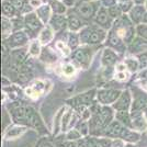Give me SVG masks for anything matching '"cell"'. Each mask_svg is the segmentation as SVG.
I'll return each instance as SVG.
<instances>
[{
    "label": "cell",
    "mask_w": 147,
    "mask_h": 147,
    "mask_svg": "<svg viewBox=\"0 0 147 147\" xmlns=\"http://www.w3.org/2000/svg\"><path fill=\"white\" fill-rule=\"evenodd\" d=\"M26 41H28V36L25 35V33H23V32H17L16 34H13L12 36L10 37L9 45L11 47H17V46L25 44Z\"/></svg>",
    "instance_id": "7"
},
{
    "label": "cell",
    "mask_w": 147,
    "mask_h": 147,
    "mask_svg": "<svg viewBox=\"0 0 147 147\" xmlns=\"http://www.w3.org/2000/svg\"><path fill=\"white\" fill-rule=\"evenodd\" d=\"M125 64L131 71H135L137 68H138V61L133 59V58H129L125 61Z\"/></svg>",
    "instance_id": "28"
},
{
    "label": "cell",
    "mask_w": 147,
    "mask_h": 147,
    "mask_svg": "<svg viewBox=\"0 0 147 147\" xmlns=\"http://www.w3.org/2000/svg\"><path fill=\"white\" fill-rule=\"evenodd\" d=\"M71 115H73L71 111H67V112L64 114V117L61 119V129H63V131L67 129L68 124H69L70 120H71Z\"/></svg>",
    "instance_id": "27"
},
{
    "label": "cell",
    "mask_w": 147,
    "mask_h": 147,
    "mask_svg": "<svg viewBox=\"0 0 147 147\" xmlns=\"http://www.w3.org/2000/svg\"><path fill=\"white\" fill-rule=\"evenodd\" d=\"M77 44H78V40H77V36H76L75 34H73L71 36L69 37V45H70L71 47H75Z\"/></svg>",
    "instance_id": "41"
},
{
    "label": "cell",
    "mask_w": 147,
    "mask_h": 147,
    "mask_svg": "<svg viewBox=\"0 0 147 147\" xmlns=\"http://www.w3.org/2000/svg\"><path fill=\"white\" fill-rule=\"evenodd\" d=\"M144 8L141 6H137V7H134L133 8V10L131 11V18L132 20L136 22V23H138V22H141L142 20L144 19Z\"/></svg>",
    "instance_id": "14"
},
{
    "label": "cell",
    "mask_w": 147,
    "mask_h": 147,
    "mask_svg": "<svg viewBox=\"0 0 147 147\" xmlns=\"http://www.w3.org/2000/svg\"><path fill=\"white\" fill-rule=\"evenodd\" d=\"M75 1H76V0H64V2H65V3H66L67 6H69V7L73 6L74 3H75Z\"/></svg>",
    "instance_id": "49"
},
{
    "label": "cell",
    "mask_w": 147,
    "mask_h": 147,
    "mask_svg": "<svg viewBox=\"0 0 147 147\" xmlns=\"http://www.w3.org/2000/svg\"><path fill=\"white\" fill-rule=\"evenodd\" d=\"M63 71H64V74L66 75V76H71V75H74L75 74V67H74L73 65H66L65 67H64V69H63Z\"/></svg>",
    "instance_id": "36"
},
{
    "label": "cell",
    "mask_w": 147,
    "mask_h": 147,
    "mask_svg": "<svg viewBox=\"0 0 147 147\" xmlns=\"http://www.w3.org/2000/svg\"><path fill=\"white\" fill-rule=\"evenodd\" d=\"M125 147H135V146H133V145H129H129H126Z\"/></svg>",
    "instance_id": "55"
},
{
    "label": "cell",
    "mask_w": 147,
    "mask_h": 147,
    "mask_svg": "<svg viewBox=\"0 0 147 147\" xmlns=\"http://www.w3.org/2000/svg\"><path fill=\"white\" fill-rule=\"evenodd\" d=\"M109 43H110L111 46H113V47H115V49H122L123 47V44H122L121 38H120V36H119L117 34H115L114 32H111L110 33Z\"/></svg>",
    "instance_id": "21"
},
{
    "label": "cell",
    "mask_w": 147,
    "mask_h": 147,
    "mask_svg": "<svg viewBox=\"0 0 147 147\" xmlns=\"http://www.w3.org/2000/svg\"><path fill=\"white\" fill-rule=\"evenodd\" d=\"M2 24H3V34L7 35V32H8V29H11V25L9 24V22L7 21L6 19L2 20Z\"/></svg>",
    "instance_id": "43"
},
{
    "label": "cell",
    "mask_w": 147,
    "mask_h": 147,
    "mask_svg": "<svg viewBox=\"0 0 147 147\" xmlns=\"http://www.w3.org/2000/svg\"><path fill=\"white\" fill-rule=\"evenodd\" d=\"M51 24L53 26V29L55 30H61L63 28H65L66 25V20L64 19V17L61 16H54L52 21H51Z\"/></svg>",
    "instance_id": "18"
},
{
    "label": "cell",
    "mask_w": 147,
    "mask_h": 147,
    "mask_svg": "<svg viewBox=\"0 0 147 147\" xmlns=\"http://www.w3.org/2000/svg\"><path fill=\"white\" fill-rule=\"evenodd\" d=\"M68 25H69V28H70L71 31L79 30L80 26H81L79 19L77 18V17H75V16H69V18H68Z\"/></svg>",
    "instance_id": "26"
},
{
    "label": "cell",
    "mask_w": 147,
    "mask_h": 147,
    "mask_svg": "<svg viewBox=\"0 0 147 147\" xmlns=\"http://www.w3.org/2000/svg\"><path fill=\"white\" fill-rule=\"evenodd\" d=\"M117 61V54L111 49H104L103 56H102V63L104 66H111Z\"/></svg>",
    "instance_id": "10"
},
{
    "label": "cell",
    "mask_w": 147,
    "mask_h": 147,
    "mask_svg": "<svg viewBox=\"0 0 147 147\" xmlns=\"http://www.w3.org/2000/svg\"><path fill=\"white\" fill-rule=\"evenodd\" d=\"M133 127L137 129H144L146 127V121L145 119L142 117L141 114H135L134 115V120H133Z\"/></svg>",
    "instance_id": "20"
},
{
    "label": "cell",
    "mask_w": 147,
    "mask_h": 147,
    "mask_svg": "<svg viewBox=\"0 0 147 147\" xmlns=\"http://www.w3.org/2000/svg\"><path fill=\"white\" fill-rule=\"evenodd\" d=\"M98 141L101 147H112V141L108 140V138H101Z\"/></svg>",
    "instance_id": "39"
},
{
    "label": "cell",
    "mask_w": 147,
    "mask_h": 147,
    "mask_svg": "<svg viewBox=\"0 0 147 147\" xmlns=\"http://www.w3.org/2000/svg\"><path fill=\"white\" fill-rule=\"evenodd\" d=\"M11 1V3H12L13 6L16 7V8H22L23 6V3H24V0H10Z\"/></svg>",
    "instance_id": "42"
},
{
    "label": "cell",
    "mask_w": 147,
    "mask_h": 147,
    "mask_svg": "<svg viewBox=\"0 0 147 147\" xmlns=\"http://www.w3.org/2000/svg\"><path fill=\"white\" fill-rule=\"evenodd\" d=\"M92 94H93L92 91L85 93V94H81L76 99H74V102L76 103V105H86L92 100Z\"/></svg>",
    "instance_id": "17"
},
{
    "label": "cell",
    "mask_w": 147,
    "mask_h": 147,
    "mask_svg": "<svg viewBox=\"0 0 147 147\" xmlns=\"http://www.w3.org/2000/svg\"><path fill=\"white\" fill-rule=\"evenodd\" d=\"M117 119L119 120V122H122L125 125L131 126V117H129V113L126 111H119V113L117 114Z\"/></svg>",
    "instance_id": "25"
},
{
    "label": "cell",
    "mask_w": 147,
    "mask_h": 147,
    "mask_svg": "<svg viewBox=\"0 0 147 147\" xmlns=\"http://www.w3.org/2000/svg\"><path fill=\"white\" fill-rule=\"evenodd\" d=\"M77 11L81 17L88 19L90 18L93 13V7L88 2H81L79 6L77 7Z\"/></svg>",
    "instance_id": "11"
},
{
    "label": "cell",
    "mask_w": 147,
    "mask_h": 147,
    "mask_svg": "<svg viewBox=\"0 0 147 147\" xmlns=\"http://www.w3.org/2000/svg\"><path fill=\"white\" fill-rule=\"evenodd\" d=\"M124 129H125L121 125V123L115 121V122H112L107 127V129H105V135H108L110 137H120V136L122 137Z\"/></svg>",
    "instance_id": "4"
},
{
    "label": "cell",
    "mask_w": 147,
    "mask_h": 147,
    "mask_svg": "<svg viewBox=\"0 0 147 147\" xmlns=\"http://www.w3.org/2000/svg\"><path fill=\"white\" fill-rule=\"evenodd\" d=\"M138 59H140V66L142 68H145L147 66V53H143L138 56Z\"/></svg>",
    "instance_id": "35"
},
{
    "label": "cell",
    "mask_w": 147,
    "mask_h": 147,
    "mask_svg": "<svg viewBox=\"0 0 147 147\" xmlns=\"http://www.w3.org/2000/svg\"><path fill=\"white\" fill-rule=\"evenodd\" d=\"M52 38H53V34H52V31L49 29H44L40 34V42L42 44L49 43Z\"/></svg>",
    "instance_id": "23"
},
{
    "label": "cell",
    "mask_w": 147,
    "mask_h": 147,
    "mask_svg": "<svg viewBox=\"0 0 147 147\" xmlns=\"http://www.w3.org/2000/svg\"><path fill=\"white\" fill-rule=\"evenodd\" d=\"M42 58H43V59L46 58L47 61H54L56 57L54 55H52V53H51L49 51H46V49H45V51L43 52V56H42Z\"/></svg>",
    "instance_id": "38"
},
{
    "label": "cell",
    "mask_w": 147,
    "mask_h": 147,
    "mask_svg": "<svg viewBox=\"0 0 147 147\" xmlns=\"http://www.w3.org/2000/svg\"><path fill=\"white\" fill-rule=\"evenodd\" d=\"M122 138L124 141L129 142V143H135L140 140V134L136 133V132H133V131H129V129H124L122 134Z\"/></svg>",
    "instance_id": "16"
},
{
    "label": "cell",
    "mask_w": 147,
    "mask_h": 147,
    "mask_svg": "<svg viewBox=\"0 0 147 147\" xmlns=\"http://www.w3.org/2000/svg\"><path fill=\"white\" fill-rule=\"evenodd\" d=\"M122 2H129V0H120V3H122Z\"/></svg>",
    "instance_id": "54"
},
{
    "label": "cell",
    "mask_w": 147,
    "mask_h": 147,
    "mask_svg": "<svg viewBox=\"0 0 147 147\" xmlns=\"http://www.w3.org/2000/svg\"><path fill=\"white\" fill-rule=\"evenodd\" d=\"M120 14H121V9L119 7L113 6L109 9V16L112 18H117V17H120Z\"/></svg>",
    "instance_id": "33"
},
{
    "label": "cell",
    "mask_w": 147,
    "mask_h": 147,
    "mask_svg": "<svg viewBox=\"0 0 147 147\" xmlns=\"http://www.w3.org/2000/svg\"><path fill=\"white\" fill-rule=\"evenodd\" d=\"M147 46V42L146 41H142V40H136L135 42H133L132 44V51H137V49H144V47H146Z\"/></svg>",
    "instance_id": "30"
},
{
    "label": "cell",
    "mask_w": 147,
    "mask_h": 147,
    "mask_svg": "<svg viewBox=\"0 0 147 147\" xmlns=\"http://www.w3.org/2000/svg\"><path fill=\"white\" fill-rule=\"evenodd\" d=\"M53 10L55 11V13H64L66 11V8L59 2H54L53 3Z\"/></svg>",
    "instance_id": "34"
},
{
    "label": "cell",
    "mask_w": 147,
    "mask_h": 147,
    "mask_svg": "<svg viewBox=\"0 0 147 147\" xmlns=\"http://www.w3.org/2000/svg\"><path fill=\"white\" fill-rule=\"evenodd\" d=\"M114 2H115V0H103V3L105 6H112V5H114Z\"/></svg>",
    "instance_id": "48"
},
{
    "label": "cell",
    "mask_w": 147,
    "mask_h": 147,
    "mask_svg": "<svg viewBox=\"0 0 147 147\" xmlns=\"http://www.w3.org/2000/svg\"><path fill=\"white\" fill-rule=\"evenodd\" d=\"M119 97H120V91L117 90L108 89V90H100L98 92V100L104 104L114 102Z\"/></svg>",
    "instance_id": "1"
},
{
    "label": "cell",
    "mask_w": 147,
    "mask_h": 147,
    "mask_svg": "<svg viewBox=\"0 0 147 147\" xmlns=\"http://www.w3.org/2000/svg\"><path fill=\"white\" fill-rule=\"evenodd\" d=\"M57 49H61V51L64 53V54H65V55H67L68 53H69V49L65 46V44L63 43V42H58V43H57Z\"/></svg>",
    "instance_id": "40"
},
{
    "label": "cell",
    "mask_w": 147,
    "mask_h": 147,
    "mask_svg": "<svg viewBox=\"0 0 147 147\" xmlns=\"http://www.w3.org/2000/svg\"><path fill=\"white\" fill-rule=\"evenodd\" d=\"M143 21H144L145 23H147V13L145 14V16H144V19H143Z\"/></svg>",
    "instance_id": "53"
},
{
    "label": "cell",
    "mask_w": 147,
    "mask_h": 147,
    "mask_svg": "<svg viewBox=\"0 0 147 147\" xmlns=\"http://www.w3.org/2000/svg\"><path fill=\"white\" fill-rule=\"evenodd\" d=\"M25 132V127L23 126H13L7 132L6 138L8 140H12V138H17L21 134H23Z\"/></svg>",
    "instance_id": "12"
},
{
    "label": "cell",
    "mask_w": 147,
    "mask_h": 147,
    "mask_svg": "<svg viewBox=\"0 0 147 147\" xmlns=\"http://www.w3.org/2000/svg\"><path fill=\"white\" fill-rule=\"evenodd\" d=\"M117 79H120V80H122V79H125L126 78V75H125V73L123 71V73H119V74H117Z\"/></svg>",
    "instance_id": "47"
},
{
    "label": "cell",
    "mask_w": 147,
    "mask_h": 147,
    "mask_svg": "<svg viewBox=\"0 0 147 147\" xmlns=\"http://www.w3.org/2000/svg\"><path fill=\"white\" fill-rule=\"evenodd\" d=\"M117 69H119V71H120V73H123V71H124V69H125V66H124L123 64H120V65L117 66Z\"/></svg>",
    "instance_id": "51"
},
{
    "label": "cell",
    "mask_w": 147,
    "mask_h": 147,
    "mask_svg": "<svg viewBox=\"0 0 147 147\" xmlns=\"http://www.w3.org/2000/svg\"><path fill=\"white\" fill-rule=\"evenodd\" d=\"M79 129H80V132H81V134H82V135H86L87 134V131H88L86 123H84V122L80 123V124H79Z\"/></svg>",
    "instance_id": "44"
},
{
    "label": "cell",
    "mask_w": 147,
    "mask_h": 147,
    "mask_svg": "<svg viewBox=\"0 0 147 147\" xmlns=\"http://www.w3.org/2000/svg\"><path fill=\"white\" fill-rule=\"evenodd\" d=\"M13 61L16 63V66L17 67H20L23 61H25V57H26V54H25L24 51H14L12 54Z\"/></svg>",
    "instance_id": "19"
},
{
    "label": "cell",
    "mask_w": 147,
    "mask_h": 147,
    "mask_svg": "<svg viewBox=\"0 0 147 147\" xmlns=\"http://www.w3.org/2000/svg\"><path fill=\"white\" fill-rule=\"evenodd\" d=\"M40 52H41V47H40V43L38 42H33V43L31 44L30 46V53L31 55L33 56H37L40 54Z\"/></svg>",
    "instance_id": "29"
},
{
    "label": "cell",
    "mask_w": 147,
    "mask_h": 147,
    "mask_svg": "<svg viewBox=\"0 0 147 147\" xmlns=\"http://www.w3.org/2000/svg\"><path fill=\"white\" fill-rule=\"evenodd\" d=\"M40 147H54V146H53V144H52V143L46 142V143H43V144H42Z\"/></svg>",
    "instance_id": "50"
},
{
    "label": "cell",
    "mask_w": 147,
    "mask_h": 147,
    "mask_svg": "<svg viewBox=\"0 0 147 147\" xmlns=\"http://www.w3.org/2000/svg\"><path fill=\"white\" fill-rule=\"evenodd\" d=\"M49 13H51V10H49V6L40 7L38 10H37V14H38V17L41 18V20H42L43 22H47V21H49Z\"/></svg>",
    "instance_id": "22"
},
{
    "label": "cell",
    "mask_w": 147,
    "mask_h": 147,
    "mask_svg": "<svg viewBox=\"0 0 147 147\" xmlns=\"http://www.w3.org/2000/svg\"><path fill=\"white\" fill-rule=\"evenodd\" d=\"M64 147H79L77 144H75V143H73V142H68V143H65L64 145H63Z\"/></svg>",
    "instance_id": "46"
},
{
    "label": "cell",
    "mask_w": 147,
    "mask_h": 147,
    "mask_svg": "<svg viewBox=\"0 0 147 147\" xmlns=\"http://www.w3.org/2000/svg\"><path fill=\"white\" fill-rule=\"evenodd\" d=\"M143 109H147V96L143 94L140 98L135 100L134 104H133V112H137Z\"/></svg>",
    "instance_id": "13"
},
{
    "label": "cell",
    "mask_w": 147,
    "mask_h": 147,
    "mask_svg": "<svg viewBox=\"0 0 147 147\" xmlns=\"http://www.w3.org/2000/svg\"><path fill=\"white\" fill-rule=\"evenodd\" d=\"M74 58L78 61L81 66L87 67L88 64H89V61H89V59H90V53H89V51L86 49H77V51L75 52V54H74Z\"/></svg>",
    "instance_id": "5"
},
{
    "label": "cell",
    "mask_w": 147,
    "mask_h": 147,
    "mask_svg": "<svg viewBox=\"0 0 147 147\" xmlns=\"http://www.w3.org/2000/svg\"><path fill=\"white\" fill-rule=\"evenodd\" d=\"M111 119H112V111L109 108H103L99 113V115L96 117L94 122L98 126L103 127L105 125H108V123H110Z\"/></svg>",
    "instance_id": "3"
},
{
    "label": "cell",
    "mask_w": 147,
    "mask_h": 147,
    "mask_svg": "<svg viewBox=\"0 0 147 147\" xmlns=\"http://www.w3.org/2000/svg\"><path fill=\"white\" fill-rule=\"evenodd\" d=\"M86 147H101L99 144V141L94 140V138H89L86 142Z\"/></svg>",
    "instance_id": "37"
},
{
    "label": "cell",
    "mask_w": 147,
    "mask_h": 147,
    "mask_svg": "<svg viewBox=\"0 0 147 147\" xmlns=\"http://www.w3.org/2000/svg\"><path fill=\"white\" fill-rule=\"evenodd\" d=\"M97 22H98L100 25H103V26H109V16H108V12L104 8H101L99 10L98 14H97Z\"/></svg>",
    "instance_id": "15"
},
{
    "label": "cell",
    "mask_w": 147,
    "mask_h": 147,
    "mask_svg": "<svg viewBox=\"0 0 147 147\" xmlns=\"http://www.w3.org/2000/svg\"><path fill=\"white\" fill-rule=\"evenodd\" d=\"M25 24L32 31H37L41 28V22L35 14H28L25 18Z\"/></svg>",
    "instance_id": "9"
},
{
    "label": "cell",
    "mask_w": 147,
    "mask_h": 147,
    "mask_svg": "<svg viewBox=\"0 0 147 147\" xmlns=\"http://www.w3.org/2000/svg\"><path fill=\"white\" fill-rule=\"evenodd\" d=\"M135 2H136V3H138V5H140V3H143V2H144V0H134Z\"/></svg>",
    "instance_id": "52"
},
{
    "label": "cell",
    "mask_w": 147,
    "mask_h": 147,
    "mask_svg": "<svg viewBox=\"0 0 147 147\" xmlns=\"http://www.w3.org/2000/svg\"><path fill=\"white\" fill-rule=\"evenodd\" d=\"M146 7H147V0H146Z\"/></svg>",
    "instance_id": "56"
},
{
    "label": "cell",
    "mask_w": 147,
    "mask_h": 147,
    "mask_svg": "<svg viewBox=\"0 0 147 147\" xmlns=\"http://www.w3.org/2000/svg\"><path fill=\"white\" fill-rule=\"evenodd\" d=\"M137 34L141 37H143L144 40H147V25L145 24L138 25V28H137Z\"/></svg>",
    "instance_id": "31"
},
{
    "label": "cell",
    "mask_w": 147,
    "mask_h": 147,
    "mask_svg": "<svg viewBox=\"0 0 147 147\" xmlns=\"http://www.w3.org/2000/svg\"><path fill=\"white\" fill-rule=\"evenodd\" d=\"M81 137V134H80L78 131L76 129H71L69 131L67 134V140H70V141H75V140H78Z\"/></svg>",
    "instance_id": "32"
},
{
    "label": "cell",
    "mask_w": 147,
    "mask_h": 147,
    "mask_svg": "<svg viewBox=\"0 0 147 147\" xmlns=\"http://www.w3.org/2000/svg\"><path fill=\"white\" fill-rule=\"evenodd\" d=\"M112 147H124V143L121 140H114L112 142Z\"/></svg>",
    "instance_id": "45"
},
{
    "label": "cell",
    "mask_w": 147,
    "mask_h": 147,
    "mask_svg": "<svg viewBox=\"0 0 147 147\" xmlns=\"http://www.w3.org/2000/svg\"><path fill=\"white\" fill-rule=\"evenodd\" d=\"M129 103H131V97H129V91H124L120 96V99L117 103L114 104V108L119 111H126L129 109Z\"/></svg>",
    "instance_id": "6"
},
{
    "label": "cell",
    "mask_w": 147,
    "mask_h": 147,
    "mask_svg": "<svg viewBox=\"0 0 147 147\" xmlns=\"http://www.w3.org/2000/svg\"><path fill=\"white\" fill-rule=\"evenodd\" d=\"M104 36H105V32L101 29H93L90 32V36L88 40L89 44H98L103 41Z\"/></svg>",
    "instance_id": "8"
},
{
    "label": "cell",
    "mask_w": 147,
    "mask_h": 147,
    "mask_svg": "<svg viewBox=\"0 0 147 147\" xmlns=\"http://www.w3.org/2000/svg\"><path fill=\"white\" fill-rule=\"evenodd\" d=\"M26 121H28V124H30L31 126H33L35 129H44L41 119L32 108H26Z\"/></svg>",
    "instance_id": "2"
},
{
    "label": "cell",
    "mask_w": 147,
    "mask_h": 147,
    "mask_svg": "<svg viewBox=\"0 0 147 147\" xmlns=\"http://www.w3.org/2000/svg\"><path fill=\"white\" fill-rule=\"evenodd\" d=\"M14 6H13L11 2H8L5 1L2 3V13L6 16V17H12L14 14Z\"/></svg>",
    "instance_id": "24"
}]
</instances>
